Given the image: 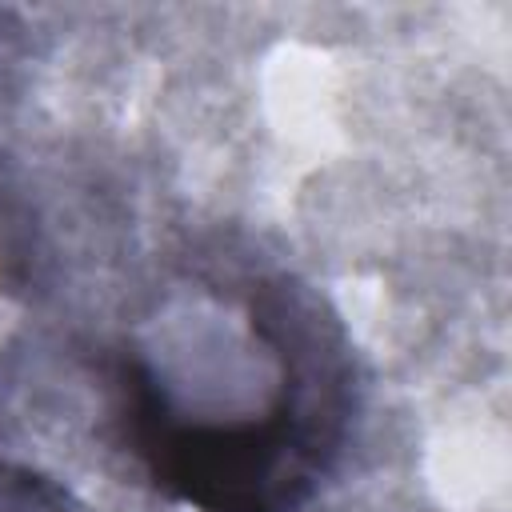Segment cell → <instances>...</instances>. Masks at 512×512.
Returning <instances> with one entry per match:
<instances>
[{"mask_svg":"<svg viewBox=\"0 0 512 512\" xmlns=\"http://www.w3.org/2000/svg\"><path fill=\"white\" fill-rule=\"evenodd\" d=\"M352 420L344 332L284 276L200 284L120 356V424L196 512H300Z\"/></svg>","mask_w":512,"mask_h":512,"instance_id":"obj_1","label":"cell"},{"mask_svg":"<svg viewBox=\"0 0 512 512\" xmlns=\"http://www.w3.org/2000/svg\"><path fill=\"white\" fill-rule=\"evenodd\" d=\"M0 512H72L60 484L44 472L0 456Z\"/></svg>","mask_w":512,"mask_h":512,"instance_id":"obj_2","label":"cell"}]
</instances>
